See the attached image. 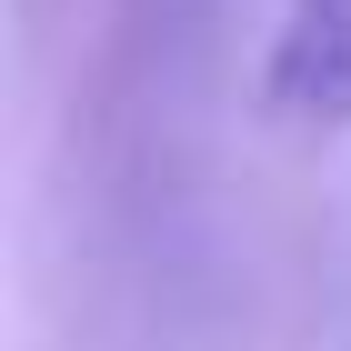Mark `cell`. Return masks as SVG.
Wrapping results in <instances>:
<instances>
[{"label": "cell", "mask_w": 351, "mask_h": 351, "mask_svg": "<svg viewBox=\"0 0 351 351\" xmlns=\"http://www.w3.org/2000/svg\"><path fill=\"white\" fill-rule=\"evenodd\" d=\"M261 90H271V110H281L291 131H311V141L351 131V0H281Z\"/></svg>", "instance_id": "6da1fadb"}]
</instances>
